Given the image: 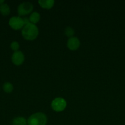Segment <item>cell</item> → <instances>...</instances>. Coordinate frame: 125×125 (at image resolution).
Returning a JSON list of instances; mask_svg holds the SVG:
<instances>
[{"label": "cell", "mask_w": 125, "mask_h": 125, "mask_svg": "<svg viewBox=\"0 0 125 125\" xmlns=\"http://www.w3.org/2000/svg\"><path fill=\"white\" fill-rule=\"evenodd\" d=\"M80 45V42L79 39L75 37L69 38L67 40V47L70 50H72V51L77 50L79 48Z\"/></svg>", "instance_id": "cell-7"}, {"label": "cell", "mask_w": 125, "mask_h": 125, "mask_svg": "<svg viewBox=\"0 0 125 125\" xmlns=\"http://www.w3.org/2000/svg\"><path fill=\"white\" fill-rule=\"evenodd\" d=\"M33 6L29 2H23L18 6L17 12L19 16H23L28 14L32 12Z\"/></svg>", "instance_id": "cell-4"}, {"label": "cell", "mask_w": 125, "mask_h": 125, "mask_svg": "<svg viewBox=\"0 0 125 125\" xmlns=\"http://www.w3.org/2000/svg\"><path fill=\"white\" fill-rule=\"evenodd\" d=\"M74 33H75L74 30L73 28H72L71 27L68 26L67 27V28H66V29H65L64 34L65 35H66L67 37H68L69 38L72 37L73 35H74Z\"/></svg>", "instance_id": "cell-13"}, {"label": "cell", "mask_w": 125, "mask_h": 125, "mask_svg": "<svg viewBox=\"0 0 125 125\" xmlns=\"http://www.w3.org/2000/svg\"><path fill=\"white\" fill-rule=\"evenodd\" d=\"M12 62L15 65H20L25 61V56L20 51H15L12 56Z\"/></svg>", "instance_id": "cell-6"}, {"label": "cell", "mask_w": 125, "mask_h": 125, "mask_svg": "<svg viewBox=\"0 0 125 125\" xmlns=\"http://www.w3.org/2000/svg\"><path fill=\"white\" fill-rule=\"evenodd\" d=\"M23 23H24L25 25L28 24V23H30V21H29V19L28 18H27V17H25V18H23Z\"/></svg>", "instance_id": "cell-15"}, {"label": "cell", "mask_w": 125, "mask_h": 125, "mask_svg": "<svg viewBox=\"0 0 125 125\" xmlns=\"http://www.w3.org/2000/svg\"><path fill=\"white\" fill-rule=\"evenodd\" d=\"M38 3L42 8L50 9L53 6L55 1L53 0H39Z\"/></svg>", "instance_id": "cell-8"}, {"label": "cell", "mask_w": 125, "mask_h": 125, "mask_svg": "<svg viewBox=\"0 0 125 125\" xmlns=\"http://www.w3.org/2000/svg\"><path fill=\"white\" fill-rule=\"evenodd\" d=\"M2 89H3V90L5 92L9 94V93H11L12 92L13 89V85L11 83L6 82L4 84L3 86H2Z\"/></svg>", "instance_id": "cell-12"}, {"label": "cell", "mask_w": 125, "mask_h": 125, "mask_svg": "<svg viewBox=\"0 0 125 125\" xmlns=\"http://www.w3.org/2000/svg\"><path fill=\"white\" fill-rule=\"evenodd\" d=\"M9 24L11 28L15 30H18L24 27L23 18L20 17H12L9 21Z\"/></svg>", "instance_id": "cell-5"}, {"label": "cell", "mask_w": 125, "mask_h": 125, "mask_svg": "<svg viewBox=\"0 0 125 125\" xmlns=\"http://www.w3.org/2000/svg\"><path fill=\"white\" fill-rule=\"evenodd\" d=\"M40 16L38 12H34L30 15L29 16V21L31 23H33V24H36L38 22H39V21L40 20Z\"/></svg>", "instance_id": "cell-11"}, {"label": "cell", "mask_w": 125, "mask_h": 125, "mask_svg": "<svg viewBox=\"0 0 125 125\" xmlns=\"http://www.w3.org/2000/svg\"><path fill=\"white\" fill-rule=\"evenodd\" d=\"M11 12L10 7L6 3H3L0 5V13L3 16H7Z\"/></svg>", "instance_id": "cell-9"}, {"label": "cell", "mask_w": 125, "mask_h": 125, "mask_svg": "<svg viewBox=\"0 0 125 125\" xmlns=\"http://www.w3.org/2000/svg\"><path fill=\"white\" fill-rule=\"evenodd\" d=\"M47 118L46 115L42 112H37L33 114L29 117L27 120L28 125H46Z\"/></svg>", "instance_id": "cell-2"}, {"label": "cell", "mask_w": 125, "mask_h": 125, "mask_svg": "<svg viewBox=\"0 0 125 125\" xmlns=\"http://www.w3.org/2000/svg\"><path fill=\"white\" fill-rule=\"evenodd\" d=\"M11 48L13 51H15H15H18V49H19L20 48L19 43L16 41L12 42L11 44Z\"/></svg>", "instance_id": "cell-14"}, {"label": "cell", "mask_w": 125, "mask_h": 125, "mask_svg": "<svg viewBox=\"0 0 125 125\" xmlns=\"http://www.w3.org/2000/svg\"><path fill=\"white\" fill-rule=\"evenodd\" d=\"M22 36L27 40H33L36 39L39 34L38 28L33 23H28L24 26L22 30Z\"/></svg>", "instance_id": "cell-1"}, {"label": "cell", "mask_w": 125, "mask_h": 125, "mask_svg": "<svg viewBox=\"0 0 125 125\" xmlns=\"http://www.w3.org/2000/svg\"><path fill=\"white\" fill-rule=\"evenodd\" d=\"M12 125H27V120L22 117H17L12 121Z\"/></svg>", "instance_id": "cell-10"}, {"label": "cell", "mask_w": 125, "mask_h": 125, "mask_svg": "<svg viewBox=\"0 0 125 125\" xmlns=\"http://www.w3.org/2000/svg\"><path fill=\"white\" fill-rule=\"evenodd\" d=\"M3 3H4V0H0V5Z\"/></svg>", "instance_id": "cell-16"}, {"label": "cell", "mask_w": 125, "mask_h": 125, "mask_svg": "<svg viewBox=\"0 0 125 125\" xmlns=\"http://www.w3.org/2000/svg\"><path fill=\"white\" fill-rule=\"evenodd\" d=\"M66 101L62 98H56L52 101L51 104V108L56 112H61L64 111L66 107Z\"/></svg>", "instance_id": "cell-3"}]
</instances>
